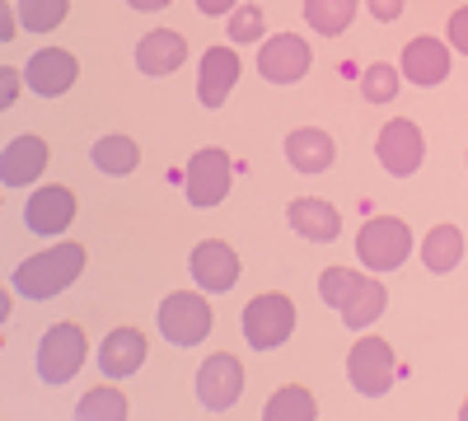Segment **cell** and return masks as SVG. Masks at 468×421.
Instances as JSON below:
<instances>
[{
  "mask_svg": "<svg viewBox=\"0 0 468 421\" xmlns=\"http://www.w3.org/2000/svg\"><path fill=\"white\" fill-rule=\"evenodd\" d=\"M85 272V244H52L43 253H33L24 258L15 272H10V286L19 290V300H33V304H43V300H57L66 286H75Z\"/></svg>",
  "mask_w": 468,
  "mask_h": 421,
  "instance_id": "6da1fadb",
  "label": "cell"
},
{
  "mask_svg": "<svg viewBox=\"0 0 468 421\" xmlns=\"http://www.w3.org/2000/svg\"><path fill=\"white\" fill-rule=\"evenodd\" d=\"M154 323H160V337L174 342V347H197L216 328V310L207 290H169L160 310H154Z\"/></svg>",
  "mask_w": 468,
  "mask_h": 421,
  "instance_id": "7a4b0ae2",
  "label": "cell"
},
{
  "mask_svg": "<svg viewBox=\"0 0 468 421\" xmlns=\"http://www.w3.org/2000/svg\"><path fill=\"white\" fill-rule=\"evenodd\" d=\"M295 332V300L286 290H262L244 304V342L253 352H277Z\"/></svg>",
  "mask_w": 468,
  "mask_h": 421,
  "instance_id": "3957f363",
  "label": "cell"
},
{
  "mask_svg": "<svg viewBox=\"0 0 468 421\" xmlns=\"http://www.w3.org/2000/svg\"><path fill=\"white\" fill-rule=\"evenodd\" d=\"M85 356H90L85 328L70 323V319H66V323H52V328L43 332V342H37V379H43V384H52V389H61V384H70V379L80 374Z\"/></svg>",
  "mask_w": 468,
  "mask_h": 421,
  "instance_id": "277c9868",
  "label": "cell"
},
{
  "mask_svg": "<svg viewBox=\"0 0 468 421\" xmlns=\"http://www.w3.org/2000/svg\"><path fill=\"white\" fill-rule=\"evenodd\" d=\"M412 253V229L399 216H375L361 225L356 235V258L370 267V272H399Z\"/></svg>",
  "mask_w": 468,
  "mask_h": 421,
  "instance_id": "5b68a950",
  "label": "cell"
},
{
  "mask_svg": "<svg viewBox=\"0 0 468 421\" xmlns=\"http://www.w3.org/2000/svg\"><path fill=\"white\" fill-rule=\"evenodd\" d=\"M346 379L361 398H384L394 389V347L384 337H356V347L346 352Z\"/></svg>",
  "mask_w": 468,
  "mask_h": 421,
  "instance_id": "8992f818",
  "label": "cell"
},
{
  "mask_svg": "<svg viewBox=\"0 0 468 421\" xmlns=\"http://www.w3.org/2000/svg\"><path fill=\"white\" fill-rule=\"evenodd\" d=\"M229 174H234V164H229V155L220 145H202L197 155L187 160V169H183V187H187V202L197 206V211H207V206H220L225 197H229Z\"/></svg>",
  "mask_w": 468,
  "mask_h": 421,
  "instance_id": "52a82bcc",
  "label": "cell"
},
{
  "mask_svg": "<svg viewBox=\"0 0 468 421\" xmlns=\"http://www.w3.org/2000/svg\"><path fill=\"white\" fill-rule=\"evenodd\" d=\"M192 389H197V403L207 412H229L234 403L244 398V365L234 352H216L197 365V379H192Z\"/></svg>",
  "mask_w": 468,
  "mask_h": 421,
  "instance_id": "ba28073f",
  "label": "cell"
},
{
  "mask_svg": "<svg viewBox=\"0 0 468 421\" xmlns=\"http://www.w3.org/2000/svg\"><path fill=\"white\" fill-rule=\"evenodd\" d=\"M375 160L384 174H394V178H412L426 160V141H421V127L408 122V118H394V122H384L379 136H375Z\"/></svg>",
  "mask_w": 468,
  "mask_h": 421,
  "instance_id": "9c48e42d",
  "label": "cell"
},
{
  "mask_svg": "<svg viewBox=\"0 0 468 421\" xmlns=\"http://www.w3.org/2000/svg\"><path fill=\"white\" fill-rule=\"evenodd\" d=\"M309 61H314V52H309V43L300 33L262 37V47H258V75L267 85H295V80H304Z\"/></svg>",
  "mask_w": 468,
  "mask_h": 421,
  "instance_id": "30bf717a",
  "label": "cell"
},
{
  "mask_svg": "<svg viewBox=\"0 0 468 421\" xmlns=\"http://www.w3.org/2000/svg\"><path fill=\"white\" fill-rule=\"evenodd\" d=\"M187 272H192V286L197 290L225 295V290H234V281H239V253H234L225 239H202L187 253Z\"/></svg>",
  "mask_w": 468,
  "mask_h": 421,
  "instance_id": "8fae6325",
  "label": "cell"
},
{
  "mask_svg": "<svg viewBox=\"0 0 468 421\" xmlns=\"http://www.w3.org/2000/svg\"><path fill=\"white\" fill-rule=\"evenodd\" d=\"M75 80H80V61H75L66 47H43V52H33L28 66H24V85L37 99H61V94L75 89Z\"/></svg>",
  "mask_w": 468,
  "mask_h": 421,
  "instance_id": "7c38bea8",
  "label": "cell"
},
{
  "mask_svg": "<svg viewBox=\"0 0 468 421\" xmlns=\"http://www.w3.org/2000/svg\"><path fill=\"white\" fill-rule=\"evenodd\" d=\"M70 220H75V193H70V187H61V183L37 187V193L24 202V225L33 229V235H43V239L66 235Z\"/></svg>",
  "mask_w": 468,
  "mask_h": 421,
  "instance_id": "4fadbf2b",
  "label": "cell"
},
{
  "mask_svg": "<svg viewBox=\"0 0 468 421\" xmlns=\"http://www.w3.org/2000/svg\"><path fill=\"white\" fill-rule=\"evenodd\" d=\"M239 52L234 47H207V57H202V66H197V103L202 108H220L225 99H229V89L239 85Z\"/></svg>",
  "mask_w": 468,
  "mask_h": 421,
  "instance_id": "5bb4252c",
  "label": "cell"
},
{
  "mask_svg": "<svg viewBox=\"0 0 468 421\" xmlns=\"http://www.w3.org/2000/svg\"><path fill=\"white\" fill-rule=\"evenodd\" d=\"M145 352H150V342L141 328L122 323V328H112L103 342H99V370L108 379H132L141 365H145Z\"/></svg>",
  "mask_w": 468,
  "mask_h": 421,
  "instance_id": "9a60e30c",
  "label": "cell"
},
{
  "mask_svg": "<svg viewBox=\"0 0 468 421\" xmlns=\"http://www.w3.org/2000/svg\"><path fill=\"white\" fill-rule=\"evenodd\" d=\"M48 174V141L43 136H15L0 150V183L5 187H33Z\"/></svg>",
  "mask_w": 468,
  "mask_h": 421,
  "instance_id": "2e32d148",
  "label": "cell"
},
{
  "mask_svg": "<svg viewBox=\"0 0 468 421\" xmlns=\"http://www.w3.org/2000/svg\"><path fill=\"white\" fill-rule=\"evenodd\" d=\"M183 61H187V37L174 28H150L136 43V70L150 75V80H165Z\"/></svg>",
  "mask_w": 468,
  "mask_h": 421,
  "instance_id": "e0dca14e",
  "label": "cell"
},
{
  "mask_svg": "<svg viewBox=\"0 0 468 421\" xmlns=\"http://www.w3.org/2000/svg\"><path fill=\"white\" fill-rule=\"evenodd\" d=\"M333 160H337V141L324 132V127H295L291 136H286V164L295 169V174H328L333 169Z\"/></svg>",
  "mask_w": 468,
  "mask_h": 421,
  "instance_id": "ac0fdd59",
  "label": "cell"
},
{
  "mask_svg": "<svg viewBox=\"0 0 468 421\" xmlns=\"http://www.w3.org/2000/svg\"><path fill=\"white\" fill-rule=\"evenodd\" d=\"M399 70H403V80L431 89V85H441L445 75H450V47L441 43V37H426V33H421V37H412V43L403 47Z\"/></svg>",
  "mask_w": 468,
  "mask_h": 421,
  "instance_id": "d6986e66",
  "label": "cell"
},
{
  "mask_svg": "<svg viewBox=\"0 0 468 421\" xmlns=\"http://www.w3.org/2000/svg\"><path fill=\"white\" fill-rule=\"evenodd\" d=\"M286 225L295 229L300 239H309V244H333V239L342 235L337 206H333V202H319V197H295V202L286 206Z\"/></svg>",
  "mask_w": 468,
  "mask_h": 421,
  "instance_id": "ffe728a7",
  "label": "cell"
},
{
  "mask_svg": "<svg viewBox=\"0 0 468 421\" xmlns=\"http://www.w3.org/2000/svg\"><path fill=\"white\" fill-rule=\"evenodd\" d=\"M384 304H388V290H384V281H379V272H375V277H361V281H356V290L342 300L337 319H342L346 332H361V328H370V323L384 314Z\"/></svg>",
  "mask_w": 468,
  "mask_h": 421,
  "instance_id": "44dd1931",
  "label": "cell"
},
{
  "mask_svg": "<svg viewBox=\"0 0 468 421\" xmlns=\"http://www.w3.org/2000/svg\"><path fill=\"white\" fill-rule=\"evenodd\" d=\"M90 164H94L99 174H108V178H127V174L141 169V145H136L132 136H122V132L99 136V141L90 145Z\"/></svg>",
  "mask_w": 468,
  "mask_h": 421,
  "instance_id": "7402d4cb",
  "label": "cell"
},
{
  "mask_svg": "<svg viewBox=\"0 0 468 421\" xmlns=\"http://www.w3.org/2000/svg\"><path fill=\"white\" fill-rule=\"evenodd\" d=\"M463 262V229L459 225H431V235L421 239V267L431 277H450Z\"/></svg>",
  "mask_w": 468,
  "mask_h": 421,
  "instance_id": "603a6c76",
  "label": "cell"
},
{
  "mask_svg": "<svg viewBox=\"0 0 468 421\" xmlns=\"http://www.w3.org/2000/svg\"><path fill=\"white\" fill-rule=\"evenodd\" d=\"M314 416H319V403H314V394H309L304 384L277 389L267 398V407H262V421H314Z\"/></svg>",
  "mask_w": 468,
  "mask_h": 421,
  "instance_id": "cb8c5ba5",
  "label": "cell"
},
{
  "mask_svg": "<svg viewBox=\"0 0 468 421\" xmlns=\"http://www.w3.org/2000/svg\"><path fill=\"white\" fill-rule=\"evenodd\" d=\"M356 19V0H304V24L319 37H337Z\"/></svg>",
  "mask_w": 468,
  "mask_h": 421,
  "instance_id": "d4e9b609",
  "label": "cell"
},
{
  "mask_svg": "<svg viewBox=\"0 0 468 421\" xmlns=\"http://www.w3.org/2000/svg\"><path fill=\"white\" fill-rule=\"evenodd\" d=\"M75 416L80 421H127L132 403H127V394L117 384H99V389H90L80 403H75Z\"/></svg>",
  "mask_w": 468,
  "mask_h": 421,
  "instance_id": "484cf974",
  "label": "cell"
},
{
  "mask_svg": "<svg viewBox=\"0 0 468 421\" xmlns=\"http://www.w3.org/2000/svg\"><path fill=\"white\" fill-rule=\"evenodd\" d=\"M70 0H19V24L28 33H52L57 24H66Z\"/></svg>",
  "mask_w": 468,
  "mask_h": 421,
  "instance_id": "4316f807",
  "label": "cell"
},
{
  "mask_svg": "<svg viewBox=\"0 0 468 421\" xmlns=\"http://www.w3.org/2000/svg\"><path fill=\"white\" fill-rule=\"evenodd\" d=\"M399 85H403V70H394L388 61H375L361 75V99L366 103H394L399 99Z\"/></svg>",
  "mask_w": 468,
  "mask_h": 421,
  "instance_id": "83f0119b",
  "label": "cell"
},
{
  "mask_svg": "<svg viewBox=\"0 0 468 421\" xmlns=\"http://www.w3.org/2000/svg\"><path fill=\"white\" fill-rule=\"evenodd\" d=\"M361 272L356 267H324V277H319V300L328 304V310H342V300L356 290Z\"/></svg>",
  "mask_w": 468,
  "mask_h": 421,
  "instance_id": "f1b7e54d",
  "label": "cell"
},
{
  "mask_svg": "<svg viewBox=\"0 0 468 421\" xmlns=\"http://www.w3.org/2000/svg\"><path fill=\"white\" fill-rule=\"evenodd\" d=\"M225 37H229V43H258V37H262V5L244 0V5L229 15V28H225Z\"/></svg>",
  "mask_w": 468,
  "mask_h": 421,
  "instance_id": "f546056e",
  "label": "cell"
},
{
  "mask_svg": "<svg viewBox=\"0 0 468 421\" xmlns=\"http://www.w3.org/2000/svg\"><path fill=\"white\" fill-rule=\"evenodd\" d=\"M445 37H450V47H454V52H463V57H468V5L450 15V24H445Z\"/></svg>",
  "mask_w": 468,
  "mask_h": 421,
  "instance_id": "4dcf8cb0",
  "label": "cell"
},
{
  "mask_svg": "<svg viewBox=\"0 0 468 421\" xmlns=\"http://www.w3.org/2000/svg\"><path fill=\"white\" fill-rule=\"evenodd\" d=\"M366 10H370L379 24H394V19L408 10V0H366Z\"/></svg>",
  "mask_w": 468,
  "mask_h": 421,
  "instance_id": "1f68e13d",
  "label": "cell"
},
{
  "mask_svg": "<svg viewBox=\"0 0 468 421\" xmlns=\"http://www.w3.org/2000/svg\"><path fill=\"white\" fill-rule=\"evenodd\" d=\"M197 10H202L207 19H220V15H234V10H239V0H197Z\"/></svg>",
  "mask_w": 468,
  "mask_h": 421,
  "instance_id": "d6a6232c",
  "label": "cell"
},
{
  "mask_svg": "<svg viewBox=\"0 0 468 421\" xmlns=\"http://www.w3.org/2000/svg\"><path fill=\"white\" fill-rule=\"evenodd\" d=\"M0 80H5V108H10L15 94H19V70L15 66H0Z\"/></svg>",
  "mask_w": 468,
  "mask_h": 421,
  "instance_id": "836d02e7",
  "label": "cell"
},
{
  "mask_svg": "<svg viewBox=\"0 0 468 421\" xmlns=\"http://www.w3.org/2000/svg\"><path fill=\"white\" fill-rule=\"evenodd\" d=\"M127 5H132V10H145V15H150V10H165V5H174V0H127Z\"/></svg>",
  "mask_w": 468,
  "mask_h": 421,
  "instance_id": "e575fe53",
  "label": "cell"
},
{
  "mask_svg": "<svg viewBox=\"0 0 468 421\" xmlns=\"http://www.w3.org/2000/svg\"><path fill=\"white\" fill-rule=\"evenodd\" d=\"M459 421H468V398H463V403H459Z\"/></svg>",
  "mask_w": 468,
  "mask_h": 421,
  "instance_id": "d590c367",
  "label": "cell"
}]
</instances>
